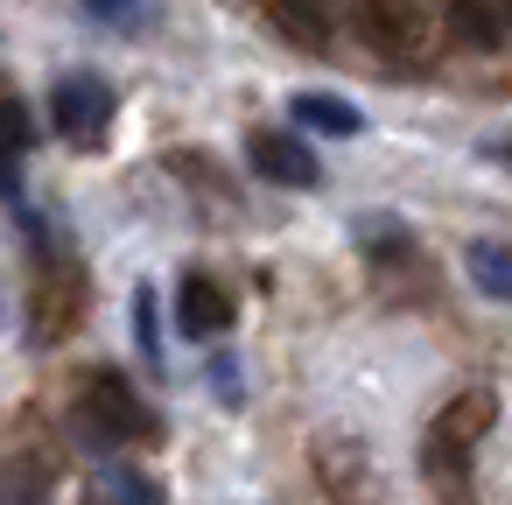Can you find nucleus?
Here are the masks:
<instances>
[{
	"label": "nucleus",
	"instance_id": "nucleus-1",
	"mask_svg": "<svg viewBox=\"0 0 512 505\" xmlns=\"http://www.w3.org/2000/svg\"><path fill=\"white\" fill-rule=\"evenodd\" d=\"M491 428H498V393L491 386H463L428 421V435H421V477H428V491L442 505H463L470 498V463H477V442Z\"/></svg>",
	"mask_w": 512,
	"mask_h": 505
},
{
	"label": "nucleus",
	"instance_id": "nucleus-2",
	"mask_svg": "<svg viewBox=\"0 0 512 505\" xmlns=\"http://www.w3.org/2000/svg\"><path fill=\"white\" fill-rule=\"evenodd\" d=\"M365 50L393 71H421L435 57V15H428V0H358L351 8Z\"/></svg>",
	"mask_w": 512,
	"mask_h": 505
},
{
	"label": "nucleus",
	"instance_id": "nucleus-3",
	"mask_svg": "<svg viewBox=\"0 0 512 505\" xmlns=\"http://www.w3.org/2000/svg\"><path fill=\"white\" fill-rule=\"evenodd\" d=\"M78 428H85L99 449L155 442V414H148V400L134 393V379H120V372H92V379H85V393H78Z\"/></svg>",
	"mask_w": 512,
	"mask_h": 505
},
{
	"label": "nucleus",
	"instance_id": "nucleus-4",
	"mask_svg": "<svg viewBox=\"0 0 512 505\" xmlns=\"http://www.w3.org/2000/svg\"><path fill=\"white\" fill-rule=\"evenodd\" d=\"M29 323L43 344H64L85 323V267L71 253H43V267L29 281Z\"/></svg>",
	"mask_w": 512,
	"mask_h": 505
},
{
	"label": "nucleus",
	"instance_id": "nucleus-5",
	"mask_svg": "<svg viewBox=\"0 0 512 505\" xmlns=\"http://www.w3.org/2000/svg\"><path fill=\"white\" fill-rule=\"evenodd\" d=\"M309 463H316L323 505H386V484H379L372 449H365L358 435H316Z\"/></svg>",
	"mask_w": 512,
	"mask_h": 505
},
{
	"label": "nucleus",
	"instance_id": "nucleus-6",
	"mask_svg": "<svg viewBox=\"0 0 512 505\" xmlns=\"http://www.w3.org/2000/svg\"><path fill=\"white\" fill-rule=\"evenodd\" d=\"M50 120H57V134H64L71 148H99L106 127H113V92H106V78L71 71V78L50 92Z\"/></svg>",
	"mask_w": 512,
	"mask_h": 505
},
{
	"label": "nucleus",
	"instance_id": "nucleus-7",
	"mask_svg": "<svg viewBox=\"0 0 512 505\" xmlns=\"http://www.w3.org/2000/svg\"><path fill=\"white\" fill-rule=\"evenodd\" d=\"M260 15L274 22L281 43H295L309 57H323L337 43V0H260Z\"/></svg>",
	"mask_w": 512,
	"mask_h": 505
},
{
	"label": "nucleus",
	"instance_id": "nucleus-8",
	"mask_svg": "<svg viewBox=\"0 0 512 505\" xmlns=\"http://www.w3.org/2000/svg\"><path fill=\"white\" fill-rule=\"evenodd\" d=\"M246 148H253V169H260L267 183H281V190H316V176H323V162H316L295 134H253Z\"/></svg>",
	"mask_w": 512,
	"mask_h": 505
},
{
	"label": "nucleus",
	"instance_id": "nucleus-9",
	"mask_svg": "<svg viewBox=\"0 0 512 505\" xmlns=\"http://www.w3.org/2000/svg\"><path fill=\"white\" fill-rule=\"evenodd\" d=\"M176 323H183L190 337H225L232 295H225L211 274H183V288H176Z\"/></svg>",
	"mask_w": 512,
	"mask_h": 505
},
{
	"label": "nucleus",
	"instance_id": "nucleus-10",
	"mask_svg": "<svg viewBox=\"0 0 512 505\" xmlns=\"http://www.w3.org/2000/svg\"><path fill=\"white\" fill-rule=\"evenodd\" d=\"M449 36L463 50H498L512 36V0H449Z\"/></svg>",
	"mask_w": 512,
	"mask_h": 505
},
{
	"label": "nucleus",
	"instance_id": "nucleus-11",
	"mask_svg": "<svg viewBox=\"0 0 512 505\" xmlns=\"http://www.w3.org/2000/svg\"><path fill=\"white\" fill-rule=\"evenodd\" d=\"M50 477H57V463H50V456H36V449H22V456L8 463V505H43Z\"/></svg>",
	"mask_w": 512,
	"mask_h": 505
},
{
	"label": "nucleus",
	"instance_id": "nucleus-12",
	"mask_svg": "<svg viewBox=\"0 0 512 505\" xmlns=\"http://www.w3.org/2000/svg\"><path fill=\"white\" fill-rule=\"evenodd\" d=\"M295 120H309V127H323V134H358L365 120L344 106V99H330V92H295Z\"/></svg>",
	"mask_w": 512,
	"mask_h": 505
},
{
	"label": "nucleus",
	"instance_id": "nucleus-13",
	"mask_svg": "<svg viewBox=\"0 0 512 505\" xmlns=\"http://www.w3.org/2000/svg\"><path fill=\"white\" fill-rule=\"evenodd\" d=\"M29 141H36V127H29V99H15V92H8V183H15V169H22Z\"/></svg>",
	"mask_w": 512,
	"mask_h": 505
},
{
	"label": "nucleus",
	"instance_id": "nucleus-14",
	"mask_svg": "<svg viewBox=\"0 0 512 505\" xmlns=\"http://www.w3.org/2000/svg\"><path fill=\"white\" fill-rule=\"evenodd\" d=\"M470 267H477V281H484V288H498V295H512V274H505L512 260H498L491 246H470Z\"/></svg>",
	"mask_w": 512,
	"mask_h": 505
},
{
	"label": "nucleus",
	"instance_id": "nucleus-15",
	"mask_svg": "<svg viewBox=\"0 0 512 505\" xmlns=\"http://www.w3.org/2000/svg\"><path fill=\"white\" fill-rule=\"evenodd\" d=\"M113 491H120V505H162V498H155V484H148V477H134V470H120V477H113Z\"/></svg>",
	"mask_w": 512,
	"mask_h": 505
},
{
	"label": "nucleus",
	"instance_id": "nucleus-16",
	"mask_svg": "<svg viewBox=\"0 0 512 505\" xmlns=\"http://www.w3.org/2000/svg\"><path fill=\"white\" fill-rule=\"evenodd\" d=\"M92 15H106V22H134V0H85Z\"/></svg>",
	"mask_w": 512,
	"mask_h": 505
},
{
	"label": "nucleus",
	"instance_id": "nucleus-17",
	"mask_svg": "<svg viewBox=\"0 0 512 505\" xmlns=\"http://www.w3.org/2000/svg\"><path fill=\"white\" fill-rule=\"evenodd\" d=\"M484 155H491V162H505V169H512V141H491V148H484Z\"/></svg>",
	"mask_w": 512,
	"mask_h": 505
}]
</instances>
